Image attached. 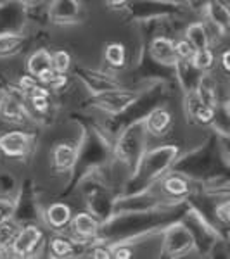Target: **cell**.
Returning a JSON list of instances; mask_svg holds the SVG:
<instances>
[{
	"mask_svg": "<svg viewBox=\"0 0 230 259\" xmlns=\"http://www.w3.org/2000/svg\"><path fill=\"white\" fill-rule=\"evenodd\" d=\"M145 135H147V132L144 128V123L133 124L132 128H128L118 144L120 159H123L130 166H137V162L142 159L140 150L144 149Z\"/></svg>",
	"mask_w": 230,
	"mask_h": 259,
	"instance_id": "obj_1",
	"label": "cell"
},
{
	"mask_svg": "<svg viewBox=\"0 0 230 259\" xmlns=\"http://www.w3.org/2000/svg\"><path fill=\"white\" fill-rule=\"evenodd\" d=\"M137 99H139V94L130 90H121L118 87V89L112 90L99 92L94 97V104L99 109L109 112V114H118V112H123L127 107H130Z\"/></svg>",
	"mask_w": 230,
	"mask_h": 259,
	"instance_id": "obj_2",
	"label": "cell"
},
{
	"mask_svg": "<svg viewBox=\"0 0 230 259\" xmlns=\"http://www.w3.org/2000/svg\"><path fill=\"white\" fill-rule=\"evenodd\" d=\"M44 239V233L39 227L35 225H28V227L18 230V233L14 235V239L11 242L9 250L14 256L24 257L30 256L31 252H35V249L39 247V244Z\"/></svg>",
	"mask_w": 230,
	"mask_h": 259,
	"instance_id": "obj_3",
	"label": "cell"
},
{
	"mask_svg": "<svg viewBox=\"0 0 230 259\" xmlns=\"http://www.w3.org/2000/svg\"><path fill=\"white\" fill-rule=\"evenodd\" d=\"M31 147V139L24 132H9L0 135V152L7 157H23Z\"/></svg>",
	"mask_w": 230,
	"mask_h": 259,
	"instance_id": "obj_4",
	"label": "cell"
},
{
	"mask_svg": "<svg viewBox=\"0 0 230 259\" xmlns=\"http://www.w3.org/2000/svg\"><path fill=\"white\" fill-rule=\"evenodd\" d=\"M192 245H194L192 235L183 225H175V227L166 233L165 247L170 256H182V254H185L187 250L192 249Z\"/></svg>",
	"mask_w": 230,
	"mask_h": 259,
	"instance_id": "obj_5",
	"label": "cell"
},
{
	"mask_svg": "<svg viewBox=\"0 0 230 259\" xmlns=\"http://www.w3.org/2000/svg\"><path fill=\"white\" fill-rule=\"evenodd\" d=\"M185 107H187V114L190 116L196 123L199 124H210L216 118V111L215 107L208 106L201 100L196 94H190L185 100Z\"/></svg>",
	"mask_w": 230,
	"mask_h": 259,
	"instance_id": "obj_6",
	"label": "cell"
},
{
	"mask_svg": "<svg viewBox=\"0 0 230 259\" xmlns=\"http://www.w3.org/2000/svg\"><path fill=\"white\" fill-rule=\"evenodd\" d=\"M69 225L74 237H78L82 240L92 239L99 230V221L92 214H89V212H78L76 216H71Z\"/></svg>",
	"mask_w": 230,
	"mask_h": 259,
	"instance_id": "obj_7",
	"label": "cell"
},
{
	"mask_svg": "<svg viewBox=\"0 0 230 259\" xmlns=\"http://www.w3.org/2000/svg\"><path fill=\"white\" fill-rule=\"evenodd\" d=\"M144 128L149 135L161 137L171 128V114L166 109H154L144 121Z\"/></svg>",
	"mask_w": 230,
	"mask_h": 259,
	"instance_id": "obj_8",
	"label": "cell"
},
{
	"mask_svg": "<svg viewBox=\"0 0 230 259\" xmlns=\"http://www.w3.org/2000/svg\"><path fill=\"white\" fill-rule=\"evenodd\" d=\"M78 150L71 144H59L52 150V162L57 171H68L76 164Z\"/></svg>",
	"mask_w": 230,
	"mask_h": 259,
	"instance_id": "obj_9",
	"label": "cell"
},
{
	"mask_svg": "<svg viewBox=\"0 0 230 259\" xmlns=\"http://www.w3.org/2000/svg\"><path fill=\"white\" fill-rule=\"evenodd\" d=\"M150 56L154 57L158 62L161 64H168V66H175L177 62V54H175V41H171L170 38H156L150 44Z\"/></svg>",
	"mask_w": 230,
	"mask_h": 259,
	"instance_id": "obj_10",
	"label": "cell"
},
{
	"mask_svg": "<svg viewBox=\"0 0 230 259\" xmlns=\"http://www.w3.org/2000/svg\"><path fill=\"white\" fill-rule=\"evenodd\" d=\"M194 94L203 100L204 104L218 109V90H216V83L210 74H201L198 85L194 89Z\"/></svg>",
	"mask_w": 230,
	"mask_h": 259,
	"instance_id": "obj_11",
	"label": "cell"
},
{
	"mask_svg": "<svg viewBox=\"0 0 230 259\" xmlns=\"http://www.w3.org/2000/svg\"><path fill=\"white\" fill-rule=\"evenodd\" d=\"M206 16L210 18V21L216 26L221 35L228 31V26H230V12L227 9L225 4H221L220 0H211L206 7Z\"/></svg>",
	"mask_w": 230,
	"mask_h": 259,
	"instance_id": "obj_12",
	"label": "cell"
},
{
	"mask_svg": "<svg viewBox=\"0 0 230 259\" xmlns=\"http://www.w3.org/2000/svg\"><path fill=\"white\" fill-rule=\"evenodd\" d=\"M0 114H2L4 119L11 121V123H19V121H23L24 116H26L23 100H19L18 97H14V95L6 97L2 100V104H0Z\"/></svg>",
	"mask_w": 230,
	"mask_h": 259,
	"instance_id": "obj_13",
	"label": "cell"
},
{
	"mask_svg": "<svg viewBox=\"0 0 230 259\" xmlns=\"http://www.w3.org/2000/svg\"><path fill=\"white\" fill-rule=\"evenodd\" d=\"M71 216L73 214H71L69 206H66V204H62V202H56L47 209V223L52 228L61 230L69 225Z\"/></svg>",
	"mask_w": 230,
	"mask_h": 259,
	"instance_id": "obj_14",
	"label": "cell"
},
{
	"mask_svg": "<svg viewBox=\"0 0 230 259\" xmlns=\"http://www.w3.org/2000/svg\"><path fill=\"white\" fill-rule=\"evenodd\" d=\"M52 69V64H50V54L45 49H40L36 52H33L28 59V73L35 78H40L44 73Z\"/></svg>",
	"mask_w": 230,
	"mask_h": 259,
	"instance_id": "obj_15",
	"label": "cell"
},
{
	"mask_svg": "<svg viewBox=\"0 0 230 259\" xmlns=\"http://www.w3.org/2000/svg\"><path fill=\"white\" fill-rule=\"evenodd\" d=\"M83 80L89 83L90 89H94L95 92H106V90H112V89H118V81L114 78L106 76L104 73L100 71H83Z\"/></svg>",
	"mask_w": 230,
	"mask_h": 259,
	"instance_id": "obj_16",
	"label": "cell"
},
{
	"mask_svg": "<svg viewBox=\"0 0 230 259\" xmlns=\"http://www.w3.org/2000/svg\"><path fill=\"white\" fill-rule=\"evenodd\" d=\"M185 38L190 41L192 47L196 50L201 49H208L210 47V35H208V30L203 23H194L187 28L185 31Z\"/></svg>",
	"mask_w": 230,
	"mask_h": 259,
	"instance_id": "obj_17",
	"label": "cell"
},
{
	"mask_svg": "<svg viewBox=\"0 0 230 259\" xmlns=\"http://www.w3.org/2000/svg\"><path fill=\"white\" fill-rule=\"evenodd\" d=\"M163 192L170 197H185L189 194V183L182 177L170 175V177L163 180Z\"/></svg>",
	"mask_w": 230,
	"mask_h": 259,
	"instance_id": "obj_18",
	"label": "cell"
},
{
	"mask_svg": "<svg viewBox=\"0 0 230 259\" xmlns=\"http://www.w3.org/2000/svg\"><path fill=\"white\" fill-rule=\"evenodd\" d=\"M104 57H106V62L111 66V68H123L125 62H127V50H125L123 44L120 41H112V44L106 45V50H104Z\"/></svg>",
	"mask_w": 230,
	"mask_h": 259,
	"instance_id": "obj_19",
	"label": "cell"
},
{
	"mask_svg": "<svg viewBox=\"0 0 230 259\" xmlns=\"http://www.w3.org/2000/svg\"><path fill=\"white\" fill-rule=\"evenodd\" d=\"M190 62L194 64L196 69L201 71V73H208V71L213 69V66H215V54H213V50L210 47L196 50Z\"/></svg>",
	"mask_w": 230,
	"mask_h": 259,
	"instance_id": "obj_20",
	"label": "cell"
},
{
	"mask_svg": "<svg viewBox=\"0 0 230 259\" xmlns=\"http://www.w3.org/2000/svg\"><path fill=\"white\" fill-rule=\"evenodd\" d=\"M80 11V4L76 0H69L68 7H62V4L59 0H54L52 4V14L56 21H71L76 16V12Z\"/></svg>",
	"mask_w": 230,
	"mask_h": 259,
	"instance_id": "obj_21",
	"label": "cell"
},
{
	"mask_svg": "<svg viewBox=\"0 0 230 259\" xmlns=\"http://www.w3.org/2000/svg\"><path fill=\"white\" fill-rule=\"evenodd\" d=\"M42 85L47 87V89L50 90H61L66 87V83H68V76L66 74H61V73H56V71H47V73H44L40 78H36Z\"/></svg>",
	"mask_w": 230,
	"mask_h": 259,
	"instance_id": "obj_22",
	"label": "cell"
},
{
	"mask_svg": "<svg viewBox=\"0 0 230 259\" xmlns=\"http://www.w3.org/2000/svg\"><path fill=\"white\" fill-rule=\"evenodd\" d=\"M50 252L56 257H69L74 254V245L64 237H56L50 240Z\"/></svg>",
	"mask_w": 230,
	"mask_h": 259,
	"instance_id": "obj_23",
	"label": "cell"
},
{
	"mask_svg": "<svg viewBox=\"0 0 230 259\" xmlns=\"http://www.w3.org/2000/svg\"><path fill=\"white\" fill-rule=\"evenodd\" d=\"M50 64H52V71L66 74L71 68V56L66 50H57V52L50 54Z\"/></svg>",
	"mask_w": 230,
	"mask_h": 259,
	"instance_id": "obj_24",
	"label": "cell"
},
{
	"mask_svg": "<svg viewBox=\"0 0 230 259\" xmlns=\"http://www.w3.org/2000/svg\"><path fill=\"white\" fill-rule=\"evenodd\" d=\"M175 54H177V59L178 61H190L192 56L196 54V49L192 47V44L187 38L178 40L175 44Z\"/></svg>",
	"mask_w": 230,
	"mask_h": 259,
	"instance_id": "obj_25",
	"label": "cell"
},
{
	"mask_svg": "<svg viewBox=\"0 0 230 259\" xmlns=\"http://www.w3.org/2000/svg\"><path fill=\"white\" fill-rule=\"evenodd\" d=\"M18 44H19V36L16 35L0 36V50H12Z\"/></svg>",
	"mask_w": 230,
	"mask_h": 259,
	"instance_id": "obj_26",
	"label": "cell"
},
{
	"mask_svg": "<svg viewBox=\"0 0 230 259\" xmlns=\"http://www.w3.org/2000/svg\"><path fill=\"white\" fill-rule=\"evenodd\" d=\"M215 212H216V218H218L223 225H227L228 223V200H223L221 204H218Z\"/></svg>",
	"mask_w": 230,
	"mask_h": 259,
	"instance_id": "obj_27",
	"label": "cell"
},
{
	"mask_svg": "<svg viewBox=\"0 0 230 259\" xmlns=\"http://www.w3.org/2000/svg\"><path fill=\"white\" fill-rule=\"evenodd\" d=\"M133 250L128 249V247H116L111 250V257H116V259H128L132 257Z\"/></svg>",
	"mask_w": 230,
	"mask_h": 259,
	"instance_id": "obj_28",
	"label": "cell"
},
{
	"mask_svg": "<svg viewBox=\"0 0 230 259\" xmlns=\"http://www.w3.org/2000/svg\"><path fill=\"white\" fill-rule=\"evenodd\" d=\"M92 257H111V250L102 249V247H95L92 250Z\"/></svg>",
	"mask_w": 230,
	"mask_h": 259,
	"instance_id": "obj_29",
	"label": "cell"
},
{
	"mask_svg": "<svg viewBox=\"0 0 230 259\" xmlns=\"http://www.w3.org/2000/svg\"><path fill=\"white\" fill-rule=\"evenodd\" d=\"M221 68H223L225 73H228V71H230V66H228V50H225V52L221 54Z\"/></svg>",
	"mask_w": 230,
	"mask_h": 259,
	"instance_id": "obj_30",
	"label": "cell"
},
{
	"mask_svg": "<svg viewBox=\"0 0 230 259\" xmlns=\"http://www.w3.org/2000/svg\"><path fill=\"white\" fill-rule=\"evenodd\" d=\"M107 4L111 7H114V9H120V7H123L127 4V0H107Z\"/></svg>",
	"mask_w": 230,
	"mask_h": 259,
	"instance_id": "obj_31",
	"label": "cell"
},
{
	"mask_svg": "<svg viewBox=\"0 0 230 259\" xmlns=\"http://www.w3.org/2000/svg\"><path fill=\"white\" fill-rule=\"evenodd\" d=\"M9 252H11L9 245H6V244H2V242H0V257H6Z\"/></svg>",
	"mask_w": 230,
	"mask_h": 259,
	"instance_id": "obj_32",
	"label": "cell"
},
{
	"mask_svg": "<svg viewBox=\"0 0 230 259\" xmlns=\"http://www.w3.org/2000/svg\"><path fill=\"white\" fill-rule=\"evenodd\" d=\"M7 220V209H4L2 204H0V221Z\"/></svg>",
	"mask_w": 230,
	"mask_h": 259,
	"instance_id": "obj_33",
	"label": "cell"
},
{
	"mask_svg": "<svg viewBox=\"0 0 230 259\" xmlns=\"http://www.w3.org/2000/svg\"><path fill=\"white\" fill-rule=\"evenodd\" d=\"M23 2H26V4H35V2H39V0H23Z\"/></svg>",
	"mask_w": 230,
	"mask_h": 259,
	"instance_id": "obj_34",
	"label": "cell"
}]
</instances>
